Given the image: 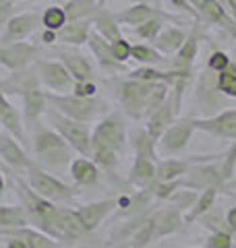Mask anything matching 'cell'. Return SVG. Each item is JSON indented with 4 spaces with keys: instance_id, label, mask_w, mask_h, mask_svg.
<instances>
[{
    "instance_id": "cell-40",
    "label": "cell",
    "mask_w": 236,
    "mask_h": 248,
    "mask_svg": "<svg viewBox=\"0 0 236 248\" xmlns=\"http://www.w3.org/2000/svg\"><path fill=\"white\" fill-rule=\"evenodd\" d=\"M131 42L127 40L124 35H120L118 40L110 42V50H112V56L116 62H120V64H124L127 60H131Z\"/></svg>"
},
{
    "instance_id": "cell-25",
    "label": "cell",
    "mask_w": 236,
    "mask_h": 248,
    "mask_svg": "<svg viewBox=\"0 0 236 248\" xmlns=\"http://www.w3.org/2000/svg\"><path fill=\"white\" fill-rule=\"evenodd\" d=\"M70 178L77 186H98L100 168L89 157H75L70 161Z\"/></svg>"
},
{
    "instance_id": "cell-46",
    "label": "cell",
    "mask_w": 236,
    "mask_h": 248,
    "mask_svg": "<svg viewBox=\"0 0 236 248\" xmlns=\"http://www.w3.org/2000/svg\"><path fill=\"white\" fill-rule=\"evenodd\" d=\"M42 42H44V44H54V42H56V31L44 29V33H42Z\"/></svg>"
},
{
    "instance_id": "cell-10",
    "label": "cell",
    "mask_w": 236,
    "mask_h": 248,
    "mask_svg": "<svg viewBox=\"0 0 236 248\" xmlns=\"http://www.w3.org/2000/svg\"><path fill=\"white\" fill-rule=\"evenodd\" d=\"M31 68L37 73L39 83H44L46 87L54 93H70L73 91L75 79L68 75L60 60H42L35 58L31 62Z\"/></svg>"
},
{
    "instance_id": "cell-32",
    "label": "cell",
    "mask_w": 236,
    "mask_h": 248,
    "mask_svg": "<svg viewBox=\"0 0 236 248\" xmlns=\"http://www.w3.org/2000/svg\"><path fill=\"white\" fill-rule=\"evenodd\" d=\"M68 21H79V19H91L93 15L100 11L101 0H68L62 4Z\"/></svg>"
},
{
    "instance_id": "cell-8",
    "label": "cell",
    "mask_w": 236,
    "mask_h": 248,
    "mask_svg": "<svg viewBox=\"0 0 236 248\" xmlns=\"http://www.w3.org/2000/svg\"><path fill=\"white\" fill-rule=\"evenodd\" d=\"M46 118L52 124V128L81 155V157H91V130L85 122H77L73 118H67L54 108H46Z\"/></svg>"
},
{
    "instance_id": "cell-37",
    "label": "cell",
    "mask_w": 236,
    "mask_h": 248,
    "mask_svg": "<svg viewBox=\"0 0 236 248\" xmlns=\"http://www.w3.org/2000/svg\"><path fill=\"white\" fill-rule=\"evenodd\" d=\"M67 21H68V17H67L65 6H62V4H52V6H48V9L42 13V25H44V29L58 31Z\"/></svg>"
},
{
    "instance_id": "cell-9",
    "label": "cell",
    "mask_w": 236,
    "mask_h": 248,
    "mask_svg": "<svg viewBox=\"0 0 236 248\" xmlns=\"http://www.w3.org/2000/svg\"><path fill=\"white\" fill-rule=\"evenodd\" d=\"M127 124H124L122 112H112L106 118H101L100 124H96L91 133V143L106 145L114 149L118 155L127 151Z\"/></svg>"
},
{
    "instance_id": "cell-26",
    "label": "cell",
    "mask_w": 236,
    "mask_h": 248,
    "mask_svg": "<svg viewBox=\"0 0 236 248\" xmlns=\"http://www.w3.org/2000/svg\"><path fill=\"white\" fill-rule=\"evenodd\" d=\"M157 15H166V13L160 11V9H153V6H149V4H145L143 0H139V2H135L133 6H129V9L116 13L114 17H116V21L120 23V25L124 23V25L137 27V25H141V23L149 21L152 17H157Z\"/></svg>"
},
{
    "instance_id": "cell-22",
    "label": "cell",
    "mask_w": 236,
    "mask_h": 248,
    "mask_svg": "<svg viewBox=\"0 0 236 248\" xmlns=\"http://www.w3.org/2000/svg\"><path fill=\"white\" fill-rule=\"evenodd\" d=\"M60 62L65 64V68L68 71V75L75 79V83L81 81H93V66L91 62L79 52L67 50V48H58L56 50Z\"/></svg>"
},
{
    "instance_id": "cell-38",
    "label": "cell",
    "mask_w": 236,
    "mask_h": 248,
    "mask_svg": "<svg viewBox=\"0 0 236 248\" xmlns=\"http://www.w3.org/2000/svg\"><path fill=\"white\" fill-rule=\"evenodd\" d=\"M205 248H232L234 240H232V232L228 230H214L211 234L203 240Z\"/></svg>"
},
{
    "instance_id": "cell-21",
    "label": "cell",
    "mask_w": 236,
    "mask_h": 248,
    "mask_svg": "<svg viewBox=\"0 0 236 248\" xmlns=\"http://www.w3.org/2000/svg\"><path fill=\"white\" fill-rule=\"evenodd\" d=\"M0 126H2L6 133L13 135L21 145H29L27 143V133H25V122H23V116L19 114V110L15 108L6 95L0 91Z\"/></svg>"
},
{
    "instance_id": "cell-47",
    "label": "cell",
    "mask_w": 236,
    "mask_h": 248,
    "mask_svg": "<svg viewBox=\"0 0 236 248\" xmlns=\"http://www.w3.org/2000/svg\"><path fill=\"white\" fill-rule=\"evenodd\" d=\"M226 6H228V13L232 15V17L236 19V0H224Z\"/></svg>"
},
{
    "instance_id": "cell-45",
    "label": "cell",
    "mask_w": 236,
    "mask_h": 248,
    "mask_svg": "<svg viewBox=\"0 0 236 248\" xmlns=\"http://www.w3.org/2000/svg\"><path fill=\"white\" fill-rule=\"evenodd\" d=\"M6 248H29L25 244V240H21L17 236H9V240H6Z\"/></svg>"
},
{
    "instance_id": "cell-53",
    "label": "cell",
    "mask_w": 236,
    "mask_h": 248,
    "mask_svg": "<svg viewBox=\"0 0 236 248\" xmlns=\"http://www.w3.org/2000/svg\"><path fill=\"white\" fill-rule=\"evenodd\" d=\"M234 62H236V42H234Z\"/></svg>"
},
{
    "instance_id": "cell-15",
    "label": "cell",
    "mask_w": 236,
    "mask_h": 248,
    "mask_svg": "<svg viewBox=\"0 0 236 248\" xmlns=\"http://www.w3.org/2000/svg\"><path fill=\"white\" fill-rule=\"evenodd\" d=\"M193 122L197 130L236 141V110H222L207 118H193Z\"/></svg>"
},
{
    "instance_id": "cell-51",
    "label": "cell",
    "mask_w": 236,
    "mask_h": 248,
    "mask_svg": "<svg viewBox=\"0 0 236 248\" xmlns=\"http://www.w3.org/2000/svg\"><path fill=\"white\" fill-rule=\"evenodd\" d=\"M112 248H131V244H124V242H118V244H114Z\"/></svg>"
},
{
    "instance_id": "cell-3",
    "label": "cell",
    "mask_w": 236,
    "mask_h": 248,
    "mask_svg": "<svg viewBox=\"0 0 236 248\" xmlns=\"http://www.w3.org/2000/svg\"><path fill=\"white\" fill-rule=\"evenodd\" d=\"M31 149L37 164L52 172H62L67 166H70L77 153L54 128L42 126H35V133L31 137Z\"/></svg>"
},
{
    "instance_id": "cell-56",
    "label": "cell",
    "mask_w": 236,
    "mask_h": 248,
    "mask_svg": "<svg viewBox=\"0 0 236 248\" xmlns=\"http://www.w3.org/2000/svg\"><path fill=\"white\" fill-rule=\"evenodd\" d=\"M180 248H191V246H180Z\"/></svg>"
},
{
    "instance_id": "cell-1",
    "label": "cell",
    "mask_w": 236,
    "mask_h": 248,
    "mask_svg": "<svg viewBox=\"0 0 236 248\" xmlns=\"http://www.w3.org/2000/svg\"><path fill=\"white\" fill-rule=\"evenodd\" d=\"M170 91L166 83H145L137 79H116L114 95L120 104L122 112L131 120H145L153 110L162 106Z\"/></svg>"
},
{
    "instance_id": "cell-29",
    "label": "cell",
    "mask_w": 236,
    "mask_h": 248,
    "mask_svg": "<svg viewBox=\"0 0 236 248\" xmlns=\"http://www.w3.org/2000/svg\"><path fill=\"white\" fill-rule=\"evenodd\" d=\"M91 161L98 168L104 170V172L110 178H112L114 182L118 180V176H116V170H118V153L114 149H110V147H106V145L91 143Z\"/></svg>"
},
{
    "instance_id": "cell-52",
    "label": "cell",
    "mask_w": 236,
    "mask_h": 248,
    "mask_svg": "<svg viewBox=\"0 0 236 248\" xmlns=\"http://www.w3.org/2000/svg\"><path fill=\"white\" fill-rule=\"evenodd\" d=\"M56 2H58V4H65V2H68V0H56Z\"/></svg>"
},
{
    "instance_id": "cell-30",
    "label": "cell",
    "mask_w": 236,
    "mask_h": 248,
    "mask_svg": "<svg viewBox=\"0 0 236 248\" xmlns=\"http://www.w3.org/2000/svg\"><path fill=\"white\" fill-rule=\"evenodd\" d=\"M91 23H93V31H98V33L104 37V40L108 42H114L118 40V37L122 35V31H120V23L116 21V17L112 13H108L104 9H100L96 15L91 17Z\"/></svg>"
},
{
    "instance_id": "cell-19",
    "label": "cell",
    "mask_w": 236,
    "mask_h": 248,
    "mask_svg": "<svg viewBox=\"0 0 236 248\" xmlns=\"http://www.w3.org/2000/svg\"><path fill=\"white\" fill-rule=\"evenodd\" d=\"M0 159L9 166L13 172H27L29 166L35 159H31L27 151L23 149V145L9 133L0 135Z\"/></svg>"
},
{
    "instance_id": "cell-33",
    "label": "cell",
    "mask_w": 236,
    "mask_h": 248,
    "mask_svg": "<svg viewBox=\"0 0 236 248\" xmlns=\"http://www.w3.org/2000/svg\"><path fill=\"white\" fill-rule=\"evenodd\" d=\"M31 226L23 205H0V228Z\"/></svg>"
},
{
    "instance_id": "cell-59",
    "label": "cell",
    "mask_w": 236,
    "mask_h": 248,
    "mask_svg": "<svg viewBox=\"0 0 236 248\" xmlns=\"http://www.w3.org/2000/svg\"><path fill=\"white\" fill-rule=\"evenodd\" d=\"M13 2H15V0H13Z\"/></svg>"
},
{
    "instance_id": "cell-50",
    "label": "cell",
    "mask_w": 236,
    "mask_h": 248,
    "mask_svg": "<svg viewBox=\"0 0 236 248\" xmlns=\"http://www.w3.org/2000/svg\"><path fill=\"white\" fill-rule=\"evenodd\" d=\"M6 188V178L2 176V170H0V197H2V192Z\"/></svg>"
},
{
    "instance_id": "cell-20",
    "label": "cell",
    "mask_w": 236,
    "mask_h": 248,
    "mask_svg": "<svg viewBox=\"0 0 236 248\" xmlns=\"http://www.w3.org/2000/svg\"><path fill=\"white\" fill-rule=\"evenodd\" d=\"M89 236V232H85L77 217V211L70 207H58L56 213V240L58 242H70V240H81Z\"/></svg>"
},
{
    "instance_id": "cell-14",
    "label": "cell",
    "mask_w": 236,
    "mask_h": 248,
    "mask_svg": "<svg viewBox=\"0 0 236 248\" xmlns=\"http://www.w3.org/2000/svg\"><path fill=\"white\" fill-rule=\"evenodd\" d=\"M37 46L29 42H13L2 44L0 42V64L9 71H21V68L31 66V62L37 58Z\"/></svg>"
},
{
    "instance_id": "cell-5",
    "label": "cell",
    "mask_w": 236,
    "mask_h": 248,
    "mask_svg": "<svg viewBox=\"0 0 236 248\" xmlns=\"http://www.w3.org/2000/svg\"><path fill=\"white\" fill-rule=\"evenodd\" d=\"M11 180L23 201V209H25V213H27L29 223L56 240V213H58L56 203H52V201L44 199L42 195H37L29 184H25L23 178L17 176V172H11Z\"/></svg>"
},
{
    "instance_id": "cell-44",
    "label": "cell",
    "mask_w": 236,
    "mask_h": 248,
    "mask_svg": "<svg viewBox=\"0 0 236 248\" xmlns=\"http://www.w3.org/2000/svg\"><path fill=\"white\" fill-rule=\"evenodd\" d=\"M226 226H228V230H230L232 234H236V207L228 209V213H226Z\"/></svg>"
},
{
    "instance_id": "cell-17",
    "label": "cell",
    "mask_w": 236,
    "mask_h": 248,
    "mask_svg": "<svg viewBox=\"0 0 236 248\" xmlns=\"http://www.w3.org/2000/svg\"><path fill=\"white\" fill-rule=\"evenodd\" d=\"M114 209H116V199H101V201H93V203H87V205H77L75 211L85 232L93 234Z\"/></svg>"
},
{
    "instance_id": "cell-4",
    "label": "cell",
    "mask_w": 236,
    "mask_h": 248,
    "mask_svg": "<svg viewBox=\"0 0 236 248\" xmlns=\"http://www.w3.org/2000/svg\"><path fill=\"white\" fill-rule=\"evenodd\" d=\"M131 145L135 151V161L129 172V184L139 190H145L155 180L157 166V145L145 128H135L131 133Z\"/></svg>"
},
{
    "instance_id": "cell-18",
    "label": "cell",
    "mask_w": 236,
    "mask_h": 248,
    "mask_svg": "<svg viewBox=\"0 0 236 248\" xmlns=\"http://www.w3.org/2000/svg\"><path fill=\"white\" fill-rule=\"evenodd\" d=\"M152 215H153V242L176 234V232L185 228V211L180 207H176L174 203L157 209Z\"/></svg>"
},
{
    "instance_id": "cell-43",
    "label": "cell",
    "mask_w": 236,
    "mask_h": 248,
    "mask_svg": "<svg viewBox=\"0 0 236 248\" xmlns=\"http://www.w3.org/2000/svg\"><path fill=\"white\" fill-rule=\"evenodd\" d=\"M170 4H174V9H178V11L188 13L193 19H199V17H197V13H195V9H193V6L186 2V0H170Z\"/></svg>"
},
{
    "instance_id": "cell-57",
    "label": "cell",
    "mask_w": 236,
    "mask_h": 248,
    "mask_svg": "<svg viewBox=\"0 0 236 248\" xmlns=\"http://www.w3.org/2000/svg\"><path fill=\"white\" fill-rule=\"evenodd\" d=\"M131 2H139V0H131Z\"/></svg>"
},
{
    "instance_id": "cell-49",
    "label": "cell",
    "mask_w": 236,
    "mask_h": 248,
    "mask_svg": "<svg viewBox=\"0 0 236 248\" xmlns=\"http://www.w3.org/2000/svg\"><path fill=\"white\" fill-rule=\"evenodd\" d=\"M0 9H4V11H9L13 9V0H0Z\"/></svg>"
},
{
    "instance_id": "cell-34",
    "label": "cell",
    "mask_w": 236,
    "mask_h": 248,
    "mask_svg": "<svg viewBox=\"0 0 236 248\" xmlns=\"http://www.w3.org/2000/svg\"><path fill=\"white\" fill-rule=\"evenodd\" d=\"M216 87L224 97H236V62L232 60L228 68L216 75Z\"/></svg>"
},
{
    "instance_id": "cell-11",
    "label": "cell",
    "mask_w": 236,
    "mask_h": 248,
    "mask_svg": "<svg viewBox=\"0 0 236 248\" xmlns=\"http://www.w3.org/2000/svg\"><path fill=\"white\" fill-rule=\"evenodd\" d=\"M185 188L188 190H197L201 192L203 188H222L226 186L222 174H219V164L218 159L214 161H195L188 168V172L183 176Z\"/></svg>"
},
{
    "instance_id": "cell-2",
    "label": "cell",
    "mask_w": 236,
    "mask_h": 248,
    "mask_svg": "<svg viewBox=\"0 0 236 248\" xmlns=\"http://www.w3.org/2000/svg\"><path fill=\"white\" fill-rule=\"evenodd\" d=\"M0 91L4 95H21L23 99V122L27 126L35 128L42 114L48 108V99H46V91L42 89L39 77L31 66L21 68V71H13L9 79L0 83Z\"/></svg>"
},
{
    "instance_id": "cell-27",
    "label": "cell",
    "mask_w": 236,
    "mask_h": 248,
    "mask_svg": "<svg viewBox=\"0 0 236 248\" xmlns=\"http://www.w3.org/2000/svg\"><path fill=\"white\" fill-rule=\"evenodd\" d=\"M186 35L188 33L185 29H180V27H166V29H162L160 33L155 35V40L152 44H153V48L160 54L172 56V54H176L180 50V46L185 44Z\"/></svg>"
},
{
    "instance_id": "cell-31",
    "label": "cell",
    "mask_w": 236,
    "mask_h": 248,
    "mask_svg": "<svg viewBox=\"0 0 236 248\" xmlns=\"http://www.w3.org/2000/svg\"><path fill=\"white\" fill-rule=\"evenodd\" d=\"M197 52H199V37L195 33L186 35L185 44L180 46V50L174 54V62H172V68L183 73H191V66L197 58Z\"/></svg>"
},
{
    "instance_id": "cell-13",
    "label": "cell",
    "mask_w": 236,
    "mask_h": 248,
    "mask_svg": "<svg viewBox=\"0 0 236 248\" xmlns=\"http://www.w3.org/2000/svg\"><path fill=\"white\" fill-rule=\"evenodd\" d=\"M195 133H197V128H195L193 118L174 120L162 133V137L157 139L155 145L160 147V151H164V153H178L188 145V141L193 139Z\"/></svg>"
},
{
    "instance_id": "cell-35",
    "label": "cell",
    "mask_w": 236,
    "mask_h": 248,
    "mask_svg": "<svg viewBox=\"0 0 236 248\" xmlns=\"http://www.w3.org/2000/svg\"><path fill=\"white\" fill-rule=\"evenodd\" d=\"M131 58L137 60L139 64H143V66H153V64H157V62L164 60V54L157 52L153 46L135 44V46H131Z\"/></svg>"
},
{
    "instance_id": "cell-36",
    "label": "cell",
    "mask_w": 236,
    "mask_h": 248,
    "mask_svg": "<svg viewBox=\"0 0 236 248\" xmlns=\"http://www.w3.org/2000/svg\"><path fill=\"white\" fill-rule=\"evenodd\" d=\"M172 17L170 15H157V17H152L149 21L141 23V25L135 27V35L141 37V40H147V42H153L155 35L164 29V21H170Z\"/></svg>"
},
{
    "instance_id": "cell-48",
    "label": "cell",
    "mask_w": 236,
    "mask_h": 248,
    "mask_svg": "<svg viewBox=\"0 0 236 248\" xmlns=\"http://www.w3.org/2000/svg\"><path fill=\"white\" fill-rule=\"evenodd\" d=\"M9 11H4V9H0V29H2L6 25V21H9Z\"/></svg>"
},
{
    "instance_id": "cell-7",
    "label": "cell",
    "mask_w": 236,
    "mask_h": 248,
    "mask_svg": "<svg viewBox=\"0 0 236 248\" xmlns=\"http://www.w3.org/2000/svg\"><path fill=\"white\" fill-rule=\"evenodd\" d=\"M25 176H27V184L37 192V195H42L44 199H48V201H52V203H56V205L77 207L75 190L70 188L67 182H62L60 178L52 176L50 172H46L37 161H34V164L29 166Z\"/></svg>"
},
{
    "instance_id": "cell-55",
    "label": "cell",
    "mask_w": 236,
    "mask_h": 248,
    "mask_svg": "<svg viewBox=\"0 0 236 248\" xmlns=\"http://www.w3.org/2000/svg\"><path fill=\"white\" fill-rule=\"evenodd\" d=\"M73 248H85V246H73Z\"/></svg>"
},
{
    "instance_id": "cell-16",
    "label": "cell",
    "mask_w": 236,
    "mask_h": 248,
    "mask_svg": "<svg viewBox=\"0 0 236 248\" xmlns=\"http://www.w3.org/2000/svg\"><path fill=\"white\" fill-rule=\"evenodd\" d=\"M39 23H42V17L37 13H21V15H15V17H9L0 42L2 44L25 42L27 37H31L37 31Z\"/></svg>"
},
{
    "instance_id": "cell-24",
    "label": "cell",
    "mask_w": 236,
    "mask_h": 248,
    "mask_svg": "<svg viewBox=\"0 0 236 248\" xmlns=\"http://www.w3.org/2000/svg\"><path fill=\"white\" fill-rule=\"evenodd\" d=\"M89 33H91V19L67 21L56 31V42H62L67 46H83V44H87Z\"/></svg>"
},
{
    "instance_id": "cell-6",
    "label": "cell",
    "mask_w": 236,
    "mask_h": 248,
    "mask_svg": "<svg viewBox=\"0 0 236 248\" xmlns=\"http://www.w3.org/2000/svg\"><path fill=\"white\" fill-rule=\"evenodd\" d=\"M46 99L48 106L54 108L56 112H60L67 118H73L77 122L89 124L93 120H98L101 114L108 110V104L104 99L96 97H79L75 93H54L46 91Z\"/></svg>"
},
{
    "instance_id": "cell-39",
    "label": "cell",
    "mask_w": 236,
    "mask_h": 248,
    "mask_svg": "<svg viewBox=\"0 0 236 248\" xmlns=\"http://www.w3.org/2000/svg\"><path fill=\"white\" fill-rule=\"evenodd\" d=\"M218 164H219V174H222L224 182L228 184L230 182V178H232V174H234V168H236V141L232 143L230 149L222 155V159H219Z\"/></svg>"
},
{
    "instance_id": "cell-28",
    "label": "cell",
    "mask_w": 236,
    "mask_h": 248,
    "mask_svg": "<svg viewBox=\"0 0 236 248\" xmlns=\"http://www.w3.org/2000/svg\"><path fill=\"white\" fill-rule=\"evenodd\" d=\"M218 190L219 188H214V186H211V188H203L199 195H197L195 203L188 207V211L185 213V223H195L197 219H201L203 215H207L218 199Z\"/></svg>"
},
{
    "instance_id": "cell-12",
    "label": "cell",
    "mask_w": 236,
    "mask_h": 248,
    "mask_svg": "<svg viewBox=\"0 0 236 248\" xmlns=\"http://www.w3.org/2000/svg\"><path fill=\"white\" fill-rule=\"evenodd\" d=\"M186 2L195 9L199 19L207 21L216 27H222L226 33L236 37V19L228 13V9H224V4L219 0H186Z\"/></svg>"
},
{
    "instance_id": "cell-23",
    "label": "cell",
    "mask_w": 236,
    "mask_h": 248,
    "mask_svg": "<svg viewBox=\"0 0 236 248\" xmlns=\"http://www.w3.org/2000/svg\"><path fill=\"white\" fill-rule=\"evenodd\" d=\"M87 46H89V50L93 54V58L98 60V64L104 68V71H122L124 68V64H120V62L114 60L112 50H110V42L104 40L98 31L91 29V33L87 37Z\"/></svg>"
},
{
    "instance_id": "cell-58",
    "label": "cell",
    "mask_w": 236,
    "mask_h": 248,
    "mask_svg": "<svg viewBox=\"0 0 236 248\" xmlns=\"http://www.w3.org/2000/svg\"><path fill=\"white\" fill-rule=\"evenodd\" d=\"M0 170H2V166H0Z\"/></svg>"
},
{
    "instance_id": "cell-42",
    "label": "cell",
    "mask_w": 236,
    "mask_h": 248,
    "mask_svg": "<svg viewBox=\"0 0 236 248\" xmlns=\"http://www.w3.org/2000/svg\"><path fill=\"white\" fill-rule=\"evenodd\" d=\"M70 93H75V95H79V97H96L98 95V87H96V83L93 81H81V83L73 85V91Z\"/></svg>"
},
{
    "instance_id": "cell-41",
    "label": "cell",
    "mask_w": 236,
    "mask_h": 248,
    "mask_svg": "<svg viewBox=\"0 0 236 248\" xmlns=\"http://www.w3.org/2000/svg\"><path fill=\"white\" fill-rule=\"evenodd\" d=\"M230 56H228L226 52H222V50H216L211 56L207 58V68L211 73H222L224 68H228V64H230Z\"/></svg>"
},
{
    "instance_id": "cell-54",
    "label": "cell",
    "mask_w": 236,
    "mask_h": 248,
    "mask_svg": "<svg viewBox=\"0 0 236 248\" xmlns=\"http://www.w3.org/2000/svg\"><path fill=\"white\" fill-rule=\"evenodd\" d=\"M230 186H236V180H234V182H230Z\"/></svg>"
}]
</instances>
